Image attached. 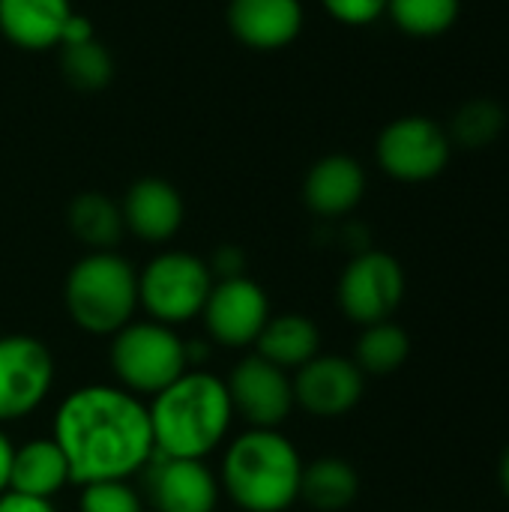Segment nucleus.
Listing matches in <instances>:
<instances>
[{
	"label": "nucleus",
	"instance_id": "nucleus-1",
	"mask_svg": "<svg viewBox=\"0 0 509 512\" xmlns=\"http://www.w3.org/2000/svg\"><path fill=\"white\" fill-rule=\"evenodd\" d=\"M51 438L75 486L129 480L156 456L147 402L117 384H87L63 396Z\"/></svg>",
	"mask_w": 509,
	"mask_h": 512
},
{
	"label": "nucleus",
	"instance_id": "nucleus-8",
	"mask_svg": "<svg viewBox=\"0 0 509 512\" xmlns=\"http://www.w3.org/2000/svg\"><path fill=\"white\" fill-rule=\"evenodd\" d=\"M54 387L51 348L24 333L0 336V426L33 414Z\"/></svg>",
	"mask_w": 509,
	"mask_h": 512
},
{
	"label": "nucleus",
	"instance_id": "nucleus-9",
	"mask_svg": "<svg viewBox=\"0 0 509 512\" xmlns=\"http://www.w3.org/2000/svg\"><path fill=\"white\" fill-rule=\"evenodd\" d=\"M201 321L213 345L231 351L252 348L264 324L270 321L267 291L249 276L216 279L201 309Z\"/></svg>",
	"mask_w": 509,
	"mask_h": 512
},
{
	"label": "nucleus",
	"instance_id": "nucleus-16",
	"mask_svg": "<svg viewBox=\"0 0 509 512\" xmlns=\"http://www.w3.org/2000/svg\"><path fill=\"white\" fill-rule=\"evenodd\" d=\"M366 192V174L357 159L333 153L315 162L303 183L306 207L318 216H345L351 213Z\"/></svg>",
	"mask_w": 509,
	"mask_h": 512
},
{
	"label": "nucleus",
	"instance_id": "nucleus-7",
	"mask_svg": "<svg viewBox=\"0 0 509 512\" xmlns=\"http://www.w3.org/2000/svg\"><path fill=\"white\" fill-rule=\"evenodd\" d=\"M405 297L402 264L381 249L357 252L339 276L336 303L348 321L357 327L390 321Z\"/></svg>",
	"mask_w": 509,
	"mask_h": 512
},
{
	"label": "nucleus",
	"instance_id": "nucleus-6",
	"mask_svg": "<svg viewBox=\"0 0 509 512\" xmlns=\"http://www.w3.org/2000/svg\"><path fill=\"white\" fill-rule=\"evenodd\" d=\"M213 282L207 261L192 252L171 249L150 258L138 273V306L150 321L177 330L201 315Z\"/></svg>",
	"mask_w": 509,
	"mask_h": 512
},
{
	"label": "nucleus",
	"instance_id": "nucleus-31",
	"mask_svg": "<svg viewBox=\"0 0 509 512\" xmlns=\"http://www.w3.org/2000/svg\"><path fill=\"white\" fill-rule=\"evenodd\" d=\"M498 480H501V489H504V495L509 498V447L504 450V456H501V465H498Z\"/></svg>",
	"mask_w": 509,
	"mask_h": 512
},
{
	"label": "nucleus",
	"instance_id": "nucleus-21",
	"mask_svg": "<svg viewBox=\"0 0 509 512\" xmlns=\"http://www.w3.org/2000/svg\"><path fill=\"white\" fill-rule=\"evenodd\" d=\"M69 231L90 246L93 252H111L120 237H123V213L120 207L99 195V192H84L69 204Z\"/></svg>",
	"mask_w": 509,
	"mask_h": 512
},
{
	"label": "nucleus",
	"instance_id": "nucleus-26",
	"mask_svg": "<svg viewBox=\"0 0 509 512\" xmlns=\"http://www.w3.org/2000/svg\"><path fill=\"white\" fill-rule=\"evenodd\" d=\"M78 512H144V501L126 480H105L81 486Z\"/></svg>",
	"mask_w": 509,
	"mask_h": 512
},
{
	"label": "nucleus",
	"instance_id": "nucleus-12",
	"mask_svg": "<svg viewBox=\"0 0 509 512\" xmlns=\"http://www.w3.org/2000/svg\"><path fill=\"white\" fill-rule=\"evenodd\" d=\"M294 405L309 417L336 420L351 414L366 390V375L357 369L351 357L318 354L306 366H300L291 378Z\"/></svg>",
	"mask_w": 509,
	"mask_h": 512
},
{
	"label": "nucleus",
	"instance_id": "nucleus-10",
	"mask_svg": "<svg viewBox=\"0 0 509 512\" xmlns=\"http://www.w3.org/2000/svg\"><path fill=\"white\" fill-rule=\"evenodd\" d=\"M450 162V138L429 117H399L378 138V165L402 183H426Z\"/></svg>",
	"mask_w": 509,
	"mask_h": 512
},
{
	"label": "nucleus",
	"instance_id": "nucleus-11",
	"mask_svg": "<svg viewBox=\"0 0 509 512\" xmlns=\"http://www.w3.org/2000/svg\"><path fill=\"white\" fill-rule=\"evenodd\" d=\"M228 393L234 417H243L249 429H279L294 405L291 375L258 354H246L228 375Z\"/></svg>",
	"mask_w": 509,
	"mask_h": 512
},
{
	"label": "nucleus",
	"instance_id": "nucleus-28",
	"mask_svg": "<svg viewBox=\"0 0 509 512\" xmlns=\"http://www.w3.org/2000/svg\"><path fill=\"white\" fill-rule=\"evenodd\" d=\"M243 267H246L243 252L234 249V246H222V249L213 255L210 273H213V279H234V276H246Z\"/></svg>",
	"mask_w": 509,
	"mask_h": 512
},
{
	"label": "nucleus",
	"instance_id": "nucleus-4",
	"mask_svg": "<svg viewBox=\"0 0 509 512\" xmlns=\"http://www.w3.org/2000/svg\"><path fill=\"white\" fill-rule=\"evenodd\" d=\"M69 321L90 336H114L138 309V270L117 252H90L63 282Z\"/></svg>",
	"mask_w": 509,
	"mask_h": 512
},
{
	"label": "nucleus",
	"instance_id": "nucleus-19",
	"mask_svg": "<svg viewBox=\"0 0 509 512\" xmlns=\"http://www.w3.org/2000/svg\"><path fill=\"white\" fill-rule=\"evenodd\" d=\"M72 483L69 465L54 444V438H33L21 447H15L12 456V474H9V489L30 495V498H45L51 501Z\"/></svg>",
	"mask_w": 509,
	"mask_h": 512
},
{
	"label": "nucleus",
	"instance_id": "nucleus-24",
	"mask_svg": "<svg viewBox=\"0 0 509 512\" xmlns=\"http://www.w3.org/2000/svg\"><path fill=\"white\" fill-rule=\"evenodd\" d=\"M60 48H63L60 66H63V75H66V81L72 87H78V90H102L111 81V72H114L111 54L96 39L75 42V45H60Z\"/></svg>",
	"mask_w": 509,
	"mask_h": 512
},
{
	"label": "nucleus",
	"instance_id": "nucleus-29",
	"mask_svg": "<svg viewBox=\"0 0 509 512\" xmlns=\"http://www.w3.org/2000/svg\"><path fill=\"white\" fill-rule=\"evenodd\" d=\"M0 512H57V507L45 498H30L9 489L0 495Z\"/></svg>",
	"mask_w": 509,
	"mask_h": 512
},
{
	"label": "nucleus",
	"instance_id": "nucleus-20",
	"mask_svg": "<svg viewBox=\"0 0 509 512\" xmlns=\"http://www.w3.org/2000/svg\"><path fill=\"white\" fill-rule=\"evenodd\" d=\"M360 495V474L348 459L321 456L303 465L300 501L315 512H345Z\"/></svg>",
	"mask_w": 509,
	"mask_h": 512
},
{
	"label": "nucleus",
	"instance_id": "nucleus-23",
	"mask_svg": "<svg viewBox=\"0 0 509 512\" xmlns=\"http://www.w3.org/2000/svg\"><path fill=\"white\" fill-rule=\"evenodd\" d=\"M393 21L411 36H441L447 33L462 3L459 0H387Z\"/></svg>",
	"mask_w": 509,
	"mask_h": 512
},
{
	"label": "nucleus",
	"instance_id": "nucleus-27",
	"mask_svg": "<svg viewBox=\"0 0 509 512\" xmlns=\"http://www.w3.org/2000/svg\"><path fill=\"white\" fill-rule=\"evenodd\" d=\"M327 12L342 24H372L381 12H387V0H324Z\"/></svg>",
	"mask_w": 509,
	"mask_h": 512
},
{
	"label": "nucleus",
	"instance_id": "nucleus-2",
	"mask_svg": "<svg viewBox=\"0 0 509 512\" xmlns=\"http://www.w3.org/2000/svg\"><path fill=\"white\" fill-rule=\"evenodd\" d=\"M156 456L207 459L216 453L234 423V405L225 378L207 369H186L147 405Z\"/></svg>",
	"mask_w": 509,
	"mask_h": 512
},
{
	"label": "nucleus",
	"instance_id": "nucleus-22",
	"mask_svg": "<svg viewBox=\"0 0 509 512\" xmlns=\"http://www.w3.org/2000/svg\"><path fill=\"white\" fill-rule=\"evenodd\" d=\"M408 357H411L408 333L393 321H381V324L363 327L351 360L357 363V369L363 375L387 378V375L399 372L408 363Z\"/></svg>",
	"mask_w": 509,
	"mask_h": 512
},
{
	"label": "nucleus",
	"instance_id": "nucleus-14",
	"mask_svg": "<svg viewBox=\"0 0 509 512\" xmlns=\"http://www.w3.org/2000/svg\"><path fill=\"white\" fill-rule=\"evenodd\" d=\"M120 213H123V225L138 240L165 243L183 225V198L171 183L159 177H144L129 186Z\"/></svg>",
	"mask_w": 509,
	"mask_h": 512
},
{
	"label": "nucleus",
	"instance_id": "nucleus-15",
	"mask_svg": "<svg viewBox=\"0 0 509 512\" xmlns=\"http://www.w3.org/2000/svg\"><path fill=\"white\" fill-rule=\"evenodd\" d=\"M228 24L243 45L273 51L297 39L303 6L300 0H231Z\"/></svg>",
	"mask_w": 509,
	"mask_h": 512
},
{
	"label": "nucleus",
	"instance_id": "nucleus-5",
	"mask_svg": "<svg viewBox=\"0 0 509 512\" xmlns=\"http://www.w3.org/2000/svg\"><path fill=\"white\" fill-rule=\"evenodd\" d=\"M108 366L117 378V387L138 399H153L189 369L186 342L174 327L159 321H129L111 336Z\"/></svg>",
	"mask_w": 509,
	"mask_h": 512
},
{
	"label": "nucleus",
	"instance_id": "nucleus-18",
	"mask_svg": "<svg viewBox=\"0 0 509 512\" xmlns=\"http://www.w3.org/2000/svg\"><path fill=\"white\" fill-rule=\"evenodd\" d=\"M252 354L264 357L267 363L297 372L306 366L312 357L321 354V330L315 327L312 318L300 312H285V315H270L264 324L261 336L252 345Z\"/></svg>",
	"mask_w": 509,
	"mask_h": 512
},
{
	"label": "nucleus",
	"instance_id": "nucleus-25",
	"mask_svg": "<svg viewBox=\"0 0 509 512\" xmlns=\"http://www.w3.org/2000/svg\"><path fill=\"white\" fill-rule=\"evenodd\" d=\"M507 126V114L492 99H474L465 102L453 117V138L462 147H486L501 138Z\"/></svg>",
	"mask_w": 509,
	"mask_h": 512
},
{
	"label": "nucleus",
	"instance_id": "nucleus-13",
	"mask_svg": "<svg viewBox=\"0 0 509 512\" xmlns=\"http://www.w3.org/2000/svg\"><path fill=\"white\" fill-rule=\"evenodd\" d=\"M144 477L153 512H216L219 477L201 459L153 456Z\"/></svg>",
	"mask_w": 509,
	"mask_h": 512
},
{
	"label": "nucleus",
	"instance_id": "nucleus-17",
	"mask_svg": "<svg viewBox=\"0 0 509 512\" xmlns=\"http://www.w3.org/2000/svg\"><path fill=\"white\" fill-rule=\"evenodd\" d=\"M69 15V0H0V30L30 51L60 45Z\"/></svg>",
	"mask_w": 509,
	"mask_h": 512
},
{
	"label": "nucleus",
	"instance_id": "nucleus-3",
	"mask_svg": "<svg viewBox=\"0 0 509 512\" xmlns=\"http://www.w3.org/2000/svg\"><path fill=\"white\" fill-rule=\"evenodd\" d=\"M303 459L279 429H246L228 441L219 489L243 512H285L300 501Z\"/></svg>",
	"mask_w": 509,
	"mask_h": 512
},
{
	"label": "nucleus",
	"instance_id": "nucleus-30",
	"mask_svg": "<svg viewBox=\"0 0 509 512\" xmlns=\"http://www.w3.org/2000/svg\"><path fill=\"white\" fill-rule=\"evenodd\" d=\"M12 456H15V444H12V441H9V435L0 429V495H3V492H9Z\"/></svg>",
	"mask_w": 509,
	"mask_h": 512
}]
</instances>
